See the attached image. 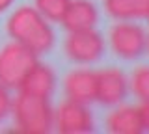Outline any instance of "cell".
Wrapping results in <instances>:
<instances>
[{"label":"cell","mask_w":149,"mask_h":134,"mask_svg":"<svg viewBox=\"0 0 149 134\" xmlns=\"http://www.w3.org/2000/svg\"><path fill=\"white\" fill-rule=\"evenodd\" d=\"M6 28L9 37L24 45L34 54H45L54 47V32L47 22V19L36 8H17L9 15Z\"/></svg>","instance_id":"6da1fadb"},{"label":"cell","mask_w":149,"mask_h":134,"mask_svg":"<svg viewBox=\"0 0 149 134\" xmlns=\"http://www.w3.org/2000/svg\"><path fill=\"white\" fill-rule=\"evenodd\" d=\"M17 128L26 134H45L50 132L54 123V112L49 104V99L36 95L21 93L11 104Z\"/></svg>","instance_id":"7a4b0ae2"},{"label":"cell","mask_w":149,"mask_h":134,"mask_svg":"<svg viewBox=\"0 0 149 134\" xmlns=\"http://www.w3.org/2000/svg\"><path fill=\"white\" fill-rule=\"evenodd\" d=\"M37 63V54H34L24 45L13 43L6 45L0 50V86L17 87L24 80L32 67Z\"/></svg>","instance_id":"3957f363"},{"label":"cell","mask_w":149,"mask_h":134,"mask_svg":"<svg viewBox=\"0 0 149 134\" xmlns=\"http://www.w3.org/2000/svg\"><path fill=\"white\" fill-rule=\"evenodd\" d=\"M110 49L121 60H136L147 52V34L143 26L136 22L121 21L116 22L108 34Z\"/></svg>","instance_id":"277c9868"},{"label":"cell","mask_w":149,"mask_h":134,"mask_svg":"<svg viewBox=\"0 0 149 134\" xmlns=\"http://www.w3.org/2000/svg\"><path fill=\"white\" fill-rule=\"evenodd\" d=\"M63 52L74 63H93L104 54V39L93 28L69 32L63 43Z\"/></svg>","instance_id":"5b68a950"},{"label":"cell","mask_w":149,"mask_h":134,"mask_svg":"<svg viewBox=\"0 0 149 134\" xmlns=\"http://www.w3.org/2000/svg\"><path fill=\"white\" fill-rule=\"evenodd\" d=\"M56 127L62 134H86L93 132V115L86 104L77 101H65L56 112Z\"/></svg>","instance_id":"8992f818"},{"label":"cell","mask_w":149,"mask_h":134,"mask_svg":"<svg viewBox=\"0 0 149 134\" xmlns=\"http://www.w3.org/2000/svg\"><path fill=\"white\" fill-rule=\"evenodd\" d=\"M129 80L119 67H104L97 71V97L95 101L112 106L127 97Z\"/></svg>","instance_id":"52a82bcc"},{"label":"cell","mask_w":149,"mask_h":134,"mask_svg":"<svg viewBox=\"0 0 149 134\" xmlns=\"http://www.w3.org/2000/svg\"><path fill=\"white\" fill-rule=\"evenodd\" d=\"M63 90L69 101L88 104L97 97V71L73 69L63 78Z\"/></svg>","instance_id":"ba28073f"},{"label":"cell","mask_w":149,"mask_h":134,"mask_svg":"<svg viewBox=\"0 0 149 134\" xmlns=\"http://www.w3.org/2000/svg\"><path fill=\"white\" fill-rule=\"evenodd\" d=\"M99 21V11L91 0H71L63 13L62 24L67 32H80L95 28Z\"/></svg>","instance_id":"9c48e42d"},{"label":"cell","mask_w":149,"mask_h":134,"mask_svg":"<svg viewBox=\"0 0 149 134\" xmlns=\"http://www.w3.org/2000/svg\"><path fill=\"white\" fill-rule=\"evenodd\" d=\"M54 87H56L54 71L49 65H45V63H36V65L28 71L24 80L21 82L19 90H21V93H28V95L49 99V97L52 95Z\"/></svg>","instance_id":"30bf717a"},{"label":"cell","mask_w":149,"mask_h":134,"mask_svg":"<svg viewBox=\"0 0 149 134\" xmlns=\"http://www.w3.org/2000/svg\"><path fill=\"white\" fill-rule=\"evenodd\" d=\"M106 128H108V132H114V134L143 132L138 108H134V106H119V108L112 110L108 117H106Z\"/></svg>","instance_id":"8fae6325"},{"label":"cell","mask_w":149,"mask_h":134,"mask_svg":"<svg viewBox=\"0 0 149 134\" xmlns=\"http://www.w3.org/2000/svg\"><path fill=\"white\" fill-rule=\"evenodd\" d=\"M106 11L118 21L146 19L149 13V0H106Z\"/></svg>","instance_id":"7c38bea8"},{"label":"cell","mask_w":149,"mask_h":134,"mask_svg":"<svg viewBox=\"0 0 149 134\" xmlns=\"http://www.w3.org/2000/svg\"><path fill=\"white\" fill-rule=\"evenodd\" d=\"M71 0H36V10L45 17L47 21L62 22L63 13L67 10Z\"/></svg>","instance_id":"4fadbf2b"},{"label":"cell","mask_w":149,"mask_h":134,"mask_svg":"<svg viewBox=\"0 0 149 134\" xmlns=\"http://www.w3.org/2000/svg\"><path fill=\"white\" fill-rule=\"evenodd\" d=\"M130 90L140 101H149V65H140L132 71Z\"/></svg>","instance_id":"5bb4252c"},{"label":"cell","mask_w":149,"mask_h":134,"mask_svg":"<svg viewBox=\"0 0 149 134\" xmlns=\"http://www.w3.org/2000/svg\"><path fill=\"white\" fill-rule=\"evenodd\" d=\"M11 97H9L8 90L4 86H0V119H4L6 115L11 112Z\"/></svg>","instance_id":"9a60e30c"},{"label":"cell","mask_w":149,"mask_h":134,"mask_svg":"<svg viewBox=\"0 0 149 134\" xmlns=\"http://www.w3.org/2000/svg\"><path fill=\"white\" fill-rule=\"evenodd\" d=\"M138 114L143 131H149V101H142V104L138 106Z\"/></svg>","instance_id":"2e32d148"},{"label":"cell","mask_w":149,"mask_h":134,"mask_svg":"<svg viewBox=\"0 0 149 134\" xmlns=\"http://www.w3.org/2000/svg\"><path fill=\"white\" fill-rule=\"evenodd\" d=\"M11 4H13V0H0V13H2V11H6L8 8L11 6Z\"/></svg>","instance_id":"e0dca14e"},{"label":"cell","mask_w":149,"mask_h":134,"mask_svg":"<svg viewBox=\"0 0 149 134\" xmlns=\"http://www.w3.org/2000/svg\"><path fill=\"white\" fill-rule=\"evenodd\" d=\"M147 50H149V37H147Z\"/></svg>","instance_id":"ac0fdd59"},{"label":"cell","mask_w":149,"mask_h":134,"mask_svg":"<svg viewBox=\"0 0 149 134\" xmlns=\"http://www.w3.org/2000/svg\"><path fill=\"white\" fill-rule=\"evenodd\" d=\"M147 19H149V13H147Z\"/></svg>","instance_id":"d6986e66"}]
</instances>
